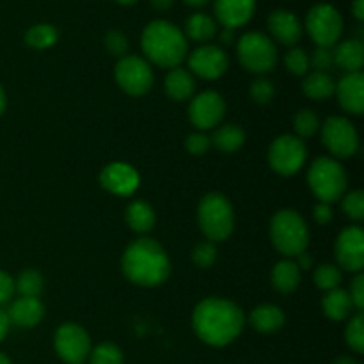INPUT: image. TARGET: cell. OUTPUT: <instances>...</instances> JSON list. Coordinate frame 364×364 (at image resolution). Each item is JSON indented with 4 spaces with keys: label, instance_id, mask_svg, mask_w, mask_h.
I'll list each match as a JSON object with an SVG mask.
<instances>
[{
    "label": "cell",
    "instance_id": "7c38bea8",
    "mask_svg": "<svg viewBox=\"0 0 364 364\" xmlns=\"http://www.w3.org/2000/svg\"><path fill=\"white\" fill-rule=\"evenodd\" d=\"M55 350L68 364H82L91 354L89 334L77 323H63L55 333Z\"/></svg>",
    "mask_w": 364,
    "mask_h": 364
},
{
    "label": "cell",
    "instance_id": "ba28073f",
    "mask_svg": "<svg viewBox=\"0 0 364 364\" xmlns=\"http://www.w3.org/2000/svg\"><path fill=\"white\" fill-rule=\"evenodd\" d=\"M306 27L313 41L323 48L336 45L343 32V20L336 7L331 4H316L306 16Z\"/></svg>",
    "mask_w": 364,
    "mask_h": 364
},
{
    "label": "cell",
    "instance_id": "52a82bcc",
    "mask_svg": "<svg viewBox=\"0 0 364 364\" xmlns=\"http://www.w3.org/2000/svg\"><path fill=\"white\" fill-rule=\"evenodd\" d=\"M238 60L252 73H270L277 64V50L272 39L262 32H247L237 46Z\"/></svg>",
    "mask_w": 364,
    "mask_h": 364
},
{
    "label": "cell",
    "instance_id": "e575fe53",
    "mask_svg": "<svg viewBox=\"0 0 364 364\" xmlns=\"http://www.w3.org/2000/svg\"><path fill=\"white\" fill-rule=\"evenodd\" d=\"M294 121H295V130H297V134L301 135V137H311V135H315V132L318 130L320 127L318 116L309 109H304L301 110V112H297V116H295Z\"/></svg>",
    "mask_w": 364,
    "mask_h": 364
},
{
    "label": "cell",
    "instance_id": "277c9868",
    "mask_svg": "<svg viewBox=\"0 0 364 364\" xmlns=\"http://www.w3.org/2000/svg\"><path fill=\"white\" fill-rule=\"evenodd\" d=\"M270 238L281 255L294 258L308 249L309 231L304 219L295 210H281L272 217Z\"/></svg>",
    "mask_w": 364,
    "mask_h": 364
},
{
    "label": "cell",
    "instance_id": "4fadbf2b",
    "mask_svg": "<svg viewBox=\"0 0 364 364\" xmlns=\"http://www.w3.org/2000/svg\"><path fill=\"white\" fill-rule=\"evenodd\" d=\"M226 112V103L223 96L215 91H205L196 96L188 107L191 123L199 130H210L223 121Z\"/></svg>",
    "mask_w": 364,
    "mask_h": 364
},
{
    "label": "cell",
    "instance_id": "bcb514c9",
    "mask_svg": "<svg viewBox=\"0 0 364 364\" xmlns=\"http://www.w3.org/2000/svg\"><path fill=\"white\" fill-rule=\"evenodd\" d=\"M295 265L299 267V270H308V269H311V265H313L311 256L306 255V251L301 252V255H299V256H295Z\"/></svg>",
    "mask_w": 364,
    "mask_h": 364
},
{
    "label": "cell",
    "instance_id": "44dd1931",
    "mask_svg": "<svg viewBox=\"0 0 364 364\" xmlns=\"http://www.w3.org/2000/svg\"><path fill=\"white\" fill-rule=\"evenodd\" d=\"M333 55L334 64H338L341 70L347 73H355L361 71L364 64V46L359 39H347L333 50Z\"/></svg>",
    "mask_w": 364,
    "mask_h": 364
},
{
    "label": "cell",
    "instance_id": "db71d44e",
    "mask_svg": "<svg viewBox=\"0 0 364 364\" xmlns=\"http://www.w3.org/2000/svg\"><path fill=\"white\" fill-rule=\"evenodd\" d=\"M333 364H358V363H355V359L352 358H338L336 361H333Z\"/></svg>",
    "mask_w": 364,
    "mask_h": 364
},
{
    "label": "cell",
    "instance_id": "603a6c76",
    "mask_svg": "<svg viewBox=\"0 0 364 364\" xmlns=\"http://www.w3.org/2000/svg\"><path fill=\"white\" fill-rule=\"evenodd\" d=\"M251 326L259 333H276L284 326V313L272 304L258 306L251 313Z\"/></svg>",
    "mask_w": 364,
    "mask_h": 364
},
{
    "label": "cell",
    "instance_id": "60d3db41",
    "mask_svg": "<svg viewBox=\"0 0 364 364\" xmlns=\"http://www.w3.org/2000/svg\"><path fill=\"white\" fill-rule=\"evenodd\" d=\"M309 64L315 68V71H322V73H327L331 68L334 66V55L331 48H323V46H318L315 52L311 53V59H309Z\"/></svg>",
    "mask_w": 364,
    "mask_h": 364
},
{
    "label": "cell",
    "instance_id": "e0dca14e",
    "mask_svg": "<svg viewBox=\"0 0 364 364\" xmlns=\"http://www.w3.org/2000/svg\"><path fill=\"white\" fill-rule=\"evenodd\" d=\"M340 105L347 112L359 116L364 110V75L361 71L347 73L336 85Z\"/></svg>",
    "mask_w": 364,
    "mask_h": 364
},
{
    "label": "cell",
    "instance_id": "d590c367",
    "mask_svg": "<svg viewBox=\"0 0 364 364\" xmlns=\"http://www.w3.org/2000/svg\"><path fill=\"white\" fill-rule=\"evenodd\" d=\"M215 258H217L215 244L210 240L201 242V244L196 245L194 251H192V259H194L196 265L201 267V269H208V267H212L213 263H215Z\"/></svg>",
    "mask_w": 364,
    "mask_h": 364
},
{
    "label": "cell",
    "instance_id": "ab89813d",
    "mask_svg": "<svg viewBox=\"0 0 364 364\" xmlns=\"http://www.w3.org/2000/svg\"><path fill=\"white\" fill-rule=\"evenodd\" d=\"M105 48L109 50L112 55L116 57H124L128 52V39L123 32L112 31L105 36Z\"/></svg>",
    "mask_w": 364,
    "mask_h": 364
},
{
    "label": "cell",
    "instance_id": "8992f818",
    "mask_svg": "<svg viewBox=\"0 0 364 364\" xmlns=\"http://www.w3.org/2000/svg\"><path fill=\"white\" fill-rule=\"evenodd\" d=\"M198 219L210 242L226 240L233 231V206L223 194H206L199 203Z\"/></svg>",
    "mask_w": 364,
    "mask_h": 364
},
{
    "label": "cell",
    "instance_id": "f1b7e54d",
    "mask_svg": "<svg viewBox=\"0 0 364 364\" xmlns=\"http://www.w3.org/2000/svg\"><path fill=\"white\" fill-rule=\"evenodd\" d=\"M212 144H215L220 151L233 153L242 148L245 141V134L240 127L237 124H224V127L217 128L213 137L210 139Z\"/></svg>",
    "mask_w": 364,
    "mask_h": 364
},
{
    "label": "cell",
    "instance_id": "ee69618b",
    "mask_svg": "<svg viewBox=\"0 0 364 364\" xmlns=\"http://www.w3.org/2000/svg\"><path fill=\"white\" fill-rule=\"evenodd\" d=\"M14 294V281L9 274L2 272L0 270V304H6L9 302V299Z\"/></svg>",
    "mask_w": 364,
    "mask_h": 364
},
{
    "label": "cell",
    "instance_id": "5bb4252c",
    "mask_svg": "<svg viewBox=\"0 0 364 364\" xmlns=\"http://www.w3.org/2000/svg\"><path fill=\"white\" fill-rule=\"evenodd\" d=\"M334 252L341 269L348 272H361L364 267V233L361 228L350 226L341 231L334 245Z\"/></svg>",
    "mask_w": 364,
    "mask_h": 364
},
{
    "label": "cell",
    "instance_id": "816d5d0a",
    "mask_svg": "<svg viewBox=\"0 0 364 364\" xmlns=\"http://www.w3.org/2000/svg\"><path fill=\"white\" fill-rule=\"evenodd\" d=\"M183 2L191 7H203L208 4V0H183Z\"/></svg>",
    "mask_w": 364,
    "mask_h": 364
},
{
    "label": "cell",
    "instance_id": "83f0119b",
    "mask_svg": "<svg viewBox=\"0 0 364 364\" xmlns=\"http://www.w3.org/2000/svg\"><path fill=\"white\" fill-rule=\"evenodd\" d=\"M185 34L191 39H194V41H210L217 34V23L208 14L196 13L188 16V20L185 21Z\"/></svg>",
    "mask_w": 364,
    "mask_h": 364
},
{
    "label": "cell",
    "instance_id": "484cf974",
    "mask_svg": "<svg viewBox=\"0 0 364 364\" xmlns=\"http://www.w3.org/2000/svg\"><path fill=\"white\" fill-rule=\"evenodd\" d=\"M301 283V270L295 265V262L284 259V262L276 263L272 270V284L281 294H291L297 290Z\"/></svg>",
    "mask_w": 364,
    "mask_h": 364
},
{
    "label": "cell",
    "instance_id": "4316f807",
    "mask_svg": "<svg viewBox=\"0 0 364 364\" xmlns=\"http://www.w3.org/2000/svg\"><path fill=\"white\" fill-rule=\"evenodd\" d=\"M127 224L137 233H148L155 226V212L144 201H134L127 208Z\"/></svg>",
    "mask_w": 364,
    "mask_h": 364
},
{
    "label": "cell",
    "instance_id": "d4e9b609",
    "mask_svg": "<svg viewBox=\"0 0 364 364\" xmlns=\"http://www.w3.org/2000/svg\"><path fill=\"white\" fill-rule=\"evenodd\" d=\"M302 91L311 100H329L336 92V82L329 73L313 71L302 82Z\"/></svg>",
    "mask_w": 364,
    "mask_h": 364
},
{
    "label": "cell",
    "instance_id": "cb8c5ba5",
    "mask_svg": "<svg viewBox=\"0 0 364 364\" xmlns=\"http://www.w3.org/2000/svg\"><path fill=\"white\" fill-rule=\"evenodd\" d=\"M323 313L329 316L334 322H340L345 320L350 315L352 308H354V302H352L350 294L347 290H341V288H334V290L327 291V295L322 301Z\"/></svg>",
    "mask_w": 364,
    "mask_h": 364
},
{
    "label": "cell",
    "instance_id": "74e56055",
    "mask_svg": "<svg viewBox=\"0 0 364 364\" xmlns=\"http://www.w3.org/2000/svg\"><path fill=\"white\" fill-rule=\"evenodd\" d=\"M251 98L255 100L259 105H267V103L272 102L274 95H276V87L270 80L267 78H258V80L252 82L251 85Z\"/></svg>",
    "mask_w": 364,
    "mask_h": 364
},
{
    "label": "cell",
    "instance_id": "681fc988",
    "mask_svg": "<svg viewBox=\"0 0 364 364\" xmlns=\"http://www.w3.org/2000/svg\"><path fill=\"white\" fill-rule=\"evenodd\" d=\"M153 7L159 11H167L174 4V0H151Z\"/></svg>",
    "mask_w": 364,
    "mask_h": 364
},
{
    "label": "cell",
    "instance_id": "f6af8a7d",
    "mask_svg": "<svg viewBox=\"0 0 364 364\" xmlns=\"http://www.w3.org/2000/svg\"><path fill=\"white\" fill-rule=\"evenodd\" d=\"M313 215H315V220L318 224H327L331 223V219H333V212H331V206L327 205V203H320V205H316Z\"/></svg>",
    "mask_w": 364,
    "mask_h": 364
},
{
    "label": "cell",
    "instance_id": "b9f144b4",
    "mask_svg": "<svg viewBox=\"0 0 364 364\" xmlns=\"http://www.w3.org/2000/svg\"><path fill=\"white\" fill-rule=\"evenodd\" d=\"M210 144H212V141L205 134H192L187 137V149L192 155H203V153L208 151Z\"/></svg>",
    "mask_w": 364,
    "mask_h": 364
},
{
    "label": "cell",
    "instance_id": "7a4b0ae2",
    "mask_svg": "<svg viewBox=\"0 0 364 364\" xmlns=\"http://www.w3.org/2000/svg\"><path fill=\"white\" fill-rule=\"evenodd\" d=\"M123 272L139 287H159L169 276L171 263L162 245L149 238H139L124 251Z\"/></svg>",
    "mask_w": 364,
    "mask_h": 364
},
{
    "label": "cell",
    "instance_id": "8d00e7d4",
    "mask_svg": "<svg viewBox=\"0 0 364 364\" xmlns=\"http://www.w3.org/2000/svg\"><path fill=\"white\" fill-rule=\"evenodd\" d=\"M284 64H287V68L291 73L302 77V75L308 73L309 57L306 55V52L302 48H291L290 52L284 55Z\"/></svg>",
    "mask_w": 364,
    "mask_h": 364
},
{
    "label": "cell",
    "instance_id": "1f68e13d",
    "mask_svg": "<svg viewBox=\"0 0 364 364\" xmlns=\"http://www.w3.org/2000/svg\"><path fill=\"white\" fill-rule=\"evenodd\" d=\"M345 340H347L348 347L358 354L364 352V315L363 311H358L354 318L348 322L347 331H345Z\"/></svg>",
    "mask_w": 364,
    "mask_h": 364
},
{
    "label": "cell",
    "instance_id": "7bdbcfd3",
    "mask_svg": "<svg viewBox=\"0 0 364 364\" xmlns=\"http://www.w3.org/2000/svg\"><path fill=\"white\" fill-rule=\"evenodd\" d=\"M350 299L354 302V308H358L359 311L364 308V276L359 274L358 277L354 279L350 288Z\"/></svg>",
    "mask_w": 364,
    "mask_h": 364
},
{
    "label": "cell",
    "instance_id": "f907efd6",
    "mask_svg": "<svg viewBox=\"0 0 364 364\" xmlns=\"http://www.w3.org/2000/svg\"><path fill=\"white\" fill-rule=\"evenodd\" d=\"M220 39H223L226 45H230V43L233 41V31H231V28H224V32L220 34Z\"/></svg>",
    "mask_w": 364,
    "mask_h": 364
},
{
    "label": "cell",
    "instance_id": "6da1fadb",
    "mask_svg": "<svg viewBox=\"0 0 364 364\" xmlns=\"http://www.w3.org/2000/svg\"><path fill=\"white\" fill-rule=\"evenodd\" d=\"M192 326L199 340L212 347H226L244 329V313L226 299H206L196 308Z\"/></svg>",
    "mask_w": 364,
    "mask_h": 364
},
{
    "label": "cell",
    "instance_id": "d6986e66",
    "mask_svg": "<svg viewBox=\"0 0 364 364\" xmlns=\"http://www.w3.org/2000/svg\"><path fill=\"white\" fill-rule=\"evenodd\" d=\"M269 31L276 41L287 46H294L302 38V25L299 18L284 9H277L270 14Z\"/></svg>",
    "mask_w": 364,
    "mask_h": 364
},
{
    "label": "cell",
    "instance_id": "8fae6325",
    "mask_svg": "<svg viewBox=\"0 0 364 364\" xmlns=\"http://www.w3.org/2000/svg\"><path fill=\"white\" fill-rule=\"evenodd\" d=\"M116 82L128 95L142 96L151 89L153 71L141 57L124 55L116 64Z\"/></svg>",
    "mask_w": 364,
    "mask_h": 364
},
{
    "label": "cell",
    "instance_id": "2e32d148",
    "mask_svg": "<svg viewBox=\"0 0 364 364\" xmlns=\"http://www.w3.org/2000/svg\"><path fill=\"white\" fill-rule=\"evenodd\" d=\"M103 188L116 196H130L139 187V174L128 164L116 162L107 166L100 176Z\"/></svg>",
    "mask_w": 364,
    "mask_h": 364
},
{
    "label": "cell",
    "instance_id": "f35d334b",
    "mask_svg": "<svg viewBox=\"0 0 364 364\" xmlns=\"http://www.w3.org/2000/svg\"><path fill=\"white\" fill-rule=\"evenodd\" d=\"M345 215L352 220H361L364 217V194L361 191H354L345 196L343 199Z\"/></svg>",
    "mask_w": 364,
    "mask_h": 364
},
{
    "label": "cell",
    "instance_id": "f5cc1de1",
    "mask_svg": "<svg viewBox=\"0 0 364 364\" xmlns=\"http://www.w3.org/2000/svg\"><path fill=\"white\" fill-rule=\"evenodd\" d=\"M4 110H6V92H4L2 85H0V116H2Z\"/></svg>",
    "mask_w": 364,
    "mask_h": 364
},
{
    "label": "cell",
    "instance_id": "ffe728a7",
    "mask_svg": "<svg viewBox=\"0 0 364 364\" xmlns=\"http://www.w3.org/2000/svg\"><path fill=\"white\" fill-rule=\"evenodd\" d=\"M6 313L9 316L11 323H14V326L34 327L45 316V306L39 299L20 297L11 304L9 311Z\"/></svg>",
    "mask_w": 364,
    "mask_h": 364
},
{
    "label": "cell",
    "instance_id": "836d02e7",
    "mask_svg": "<svg viewBox=\"0 0 364 364\" xmlns=\"http://www.w3.org/2000/svg\"><path fill=\"white\" fill-rule=\"evenodd\" d=\"M341 283V272L334 265H320L315 270V284L320 290H334Z\"/></svg>",
    "mask_w": 364,
    "mask_h": 364
},
{
    "label": "cell",
    "instance_id": "9f6ffc18",
    "mask_svg": "<svg viewBox=\"0 0 364 364\" xmlns=\"http://www.w3.org/2000/svg\"><path fill=\"white\" fill-rule=\"evenodd\" d=\"M119 4H123V6H132V4H135L137 0H117Z\"/></svg>",
    "mask_w": 364,
    "mask_h": 364
},
{
    "label": "cell",
    "instance_id": "f546056e",
    "mask_svg": "<svg viewBox=\"0 0 364 364\" xmlns=\"http://www.w3.org/2000/svg\"><path fill=\"white\" fill-rule=\"evenodd\" d=\"M43 276L38 270H25L14 281V291L20 294V297L38 299L43 291Z\"/></svg>",
    "mask_w": 364,
    "mask_h": 364
},
{
    "label": "cell",
    "instance_id": "7dc6e473",
    "mask_svg": "<svg viewBox=\"0 0 364 364\" xmlns=\"http://www.w3.org/2000/svg\"><path fill=\"white\" fill-rule=\"evenodd\" d=\"M9 326H11L9 316H7L6 311L0 309V341H2L4 338H6V334L9 333Z\"/></svg>",
    "mask_w": 364,
    "mask_h": 364
},
{
    "label": "cell",
    "instance_id": "c3c4849f",
    "mask_svg": "<svg viewBox=\"0 0 364 364\" xmlns=\"http://www.w3.org/2000/svg\"><path fill=\"white\" fill-rule=\"evenodd\" d=\"M352 11H354V16L358 18L359 21H363L364 20V0H354Z\"/></svg>",
    "mask_w": 364,
    "mask_h": 364
},
{
    "label": "cell",
    "instance_id": "11a10c76",
    "mask_svg": "<svg viewBox=\"0 0 364 364\" xmlns=\"http://www.w3.org/2000/svg\"><path fill=\"white\" fill-rule=\"evenodd\" d=\"M0 364H13L9 361V358H7V355H4L2 352H0Z\"/></svg>",
    "mask_w": 364,
    "mask_h": 364
},
{
    "label": "cell",
    "instance_id": "ac0fdd59",
    "mask_svg": "<svg viewBox=\"0 0 364 364\" xmlns=\"http://www.w3.org/2000/svg\"><path fill=\"white\" fill-rule=\"evenodd\" d=\"M256 0H215V16L224 28H237L255 14Z\"/></svg>",
    "mask_w": 364,
    "mask_h": 364
},
{
    "label": "cell",
    "instance_id": "5b68a950",
    "mask_svg": "<svg viewBox=\"0 0 364 364\" xmlns=\"http://www.w3.org/2000/svg\"><path fill=\"white\" fill-rule=\"evenodd\" d=\"M308 183L320 203H334L347 191V174L340 162L329 156H320L311 164Z\"/></svg>",
    "mask_w": 364,
    "mask_h": 364
},
{
    "label": "cell",
    "instance_id": "3957f363",
    "mask_svg": "<svg viewBox=\"0 0 364 364\" xmlns=\"http://www.w3.org/2000/svg\"><path fill=\"white\" fill-rule=\"evenodd\" d=\"M142 50L160 68H178L187 57V39L176 25L166 20L151 21L141 38Z\"/></svg>",
    "mask_w": 364,
    "mask_h": 364
},
{
    "label": "cell",
    "instance_id": "9c48e42d",
    "mask_svg": "<svg viewBox=\"0 0 364 364\" xmlns=\"http://www.w3.org/2000/svg\"><path fill=\"white\" fill-rule=\"evenodd\" d=\"M308 156L304 141L294 135H281L270 144L269 162L277 174L291 176L302 169Z\"/></svg>",
    "mask_w": 364,
    "mask_h": 364
},
{
    "label": "cell",
    "instance_id": "d6a6232c",
    "mask_svg": "<svg viewBox=\"0 0 364 364\" xmlns=\"http://www.w3.org/2000/svg\"><path fill=\"white\" fill-rule=\"evenodd\" d=\"M89 364H123V352L114 343H102L89 354Z\"/></svg>",
    "mask_w": 364,
    "mask_h": 364
},
{
    "label": "cell",
    "instance_id": "7402d4cb",
    "mask_svg": "<svg viewBox=\"0 0 364 364\" xmlns=\"http://www.w3.org/2000/svg\"><path fill=\"white\" fill-rule=\"evenodd\" d=\"M196 91V80L191 71L181 70L180 66L173 68L166 77V92L174 102L188 100Z\"/></svg>",
    "mask_w": 364,
    "mask_h": 364
},
{
    "label": "cell",
    "instance_id": "4dcf8cb0",
    "mask_svg": "<svg viewBox=\"0 0 364 364\" xmlns=\"http://www.w3.org/2000/svg\"><path fill=\"white\" fill-rule=\"evenodd\" d=\"M25 41H27V45L32 46V48H48V46L55 45L57 31L52 25H34V27L28 28L27 34H25Z\"/></svg>",
    "mask_w": 364,
    "mask_h": 364
},
{
    "label": "cell",
    "instance_id": "9a60e30c",
    "mask_svg": "<svg viewBox=\"0 0 364 364\" xmlns=\"http://www.w3.org/2000/svg\"><path fill=\"white\" fill-rule=\"evenodd\" d=\"M191 71L206 80H215L223 77L228 70V55L223 48L215 45H205L196 48L188 57Z\"/></svg>",
    "mask_w": 364,
    "mask_h": 364
},
{
    "label": "cell",
    "instance_id": "30bf717a",
    "mask_svg": "<svg viewBox=\"0 0 364 364\" xmlns=\"http://www.w3.org/2000/svg\"><path fill=\"white\" fill-rule=\"evenodd\" d=\"M322 142L338 159H348L359 148L358 132L347 117H329L322 127Z\"/></svg>",
    "mask_w": 364,
    "mask_h": 364
}]
</instances>
